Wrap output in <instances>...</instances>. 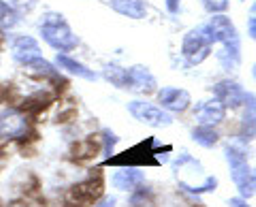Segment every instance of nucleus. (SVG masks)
<instances>
[{"label":"nucleus","mask_w":256,"mask_h":207,"mask_svg":"<svg viewBox=\"0 0 256 207\" xmlns=\"http://www.w3.org/2000/svg\"><path fill=\"white\" fill-rule=\"evenodd\" d=\"M228 205H230V207H252L250 203H248V198H244V196H233V198H228Z\"/></svg>","instance_id":"obj_28"},{"label":"nucleus","mask_w":256,"mask_h":207,"mask_svg":"<svg viewBox=\"0 0 256 207\" xmlns=\"http://www.w3.org/2000/svg\"><path fill=\"white\" fill-rule=\"evenodd\" d=\"M114 186L118 190H122V192H132V190H137L143 186V182H146V175L139 166H122L120 171L114 173Z\"/></svg>","instance_id":"obj_15"},{"label":"nucleus","mask_w":256,"mask_h":207,"mask_svg":"<svg viewBox=\"0 0 256 207\" xmlns=\"http://www.w3.org/2000/svg\"><path fill=\"white\" fill-rule=\"evenodd\" d=\"M96 143L92 139H88L84 143H79V146L75 148V158H79V160H88V158L96 156Z\"/></svg>","instance_id":"obj_23"},{"label":"nucleus","mask_w":256,"mask_h":207,"mask_svg":"<svg viewBox=\"0 0 256 207\" xmlns=\"http://www.w3.org/2000/svg\"><path fill=\"white\" fill-rule=\"evenodd\" d=\"M203 2V9L210 13V15H216V13H226L230 0H201Z\"/></svg>","instance_id":"obj_24"},{"label":"nucleus","mask_w":256,"mask_h":207,"mask_svg":"<svg viewBox=\"0 0 256 207\" xmlns=\"http://www.w3.org/2000/svg\"><path fill=\"white\" fill-rule=\"evenodd\" d=\"M212 50H214V43L210 41L207 36L205 28L198 26V28H192L186 32L182 41V56L186 58V62L190 66H198L212 56Z\"/></svg>","instance_id":"obj_5"},{"label":"nucleus","mask_w":256,"mask_h":207,"mask_svg":"<svg viewBox=\"0 0 256 207\" xmlns=\"http://www.w3.org/2000/svg\"><path fill=\"white\" fill-rule=\"evenodd\" d=\"M214 98H218L224 109H239L244 105L246 90L233 79H224L214 86Z\"/></svg>","instance_id":"obj_11"},{"label":"nucleus","mask_w":256,"mask_h":207,"mask_svg":"<svg viewBox=\"0 0 256 207\" xmlns=\"http://www.w3.org/2000/svg\"><path fill=\"white\" fill-rule=\"evenodd\" d=\"M9 4L13 6L15 11H22V13H28L36 6V0H9Z\"/></svg>","instance_id":"obj_27"},{"label":"nucleus","mask_w":256,"mask_h":207,"mask_svg":"<svg viewBox=\"0 0 256 207\" xmlns=\"http://www.w3.org/2000/svg\"><path fill=\"white\" fill-rule=\"evenodd\" d=\"M102 77L107 79V82H111L116 88H122V90H126V77H128V70L118 66V64H107L105 70H102Z\"/></svg>","instance_id":"obj_20"},{"label":"nucleus","mask_w":256,"mask_h":207,"mask_svg":"<svg viewBox=\"0 0 256 207\" xmlns=\"http://www.w3.org/2000/svg\"><path fill=\"white\" fill-rule=\"evenodd\" d=\"M252 77H254V84H256V62H254V66H252Z\"/></svg>","instance_id":"obj_31"},{"label":"nucleus","mask_w":256,"mask_h":207,"mask_svg":"<svg viewBox=\"0 0 256 207\" xmlns=\"http://www.w3.org/2000/svg\"><path fill=\"white\" fill-rule=\"evenodd\" d=\"M160 107L169 114H186L192 107V96L184 88H162L156 92Z\"/></svg>","instance_id":"obj_8"},{"label":"nucleus","mask_w":256,"mask_h":207,"mask_svg":"<svg viewBox=\"0 0 256 207\" xmlns=\"http://www.w3.org/2000/svg\"><path fill=\"white\" fill-rule=\"evenodd\" d=\"M102 152H105V156L109 158L111 154H114V148H116V143H118V137H116V132H111L109 128L107 130H102Z\"/></svg>","instance_id":"obj_25"},{"label":"nucleus","mask_w":256,"mask_h":207,"mask_svg":"<svg viewBox=\"0 0 256 207\" xmlns=\"http://www.w3.org/2000/svg\"><path fill=\"white\" fill-rule=\"evenodd\" d=\"M242 109L244 114H242V120H239V141L250 143L256 139V94L246 92Z\"/></svg>","instance_id":"obj_12"},{"label":"nucleus","mask_w":256,"mask_h":207,"mask_svg":"<svg viewBox=\"0 0 256 207\" xmlns=\"http://www.w3.org/2000/svg\"><path fill=\"white\" fill-rule=\"evenodd\" d=\"M56 64H58V68L66 70L68 75H75L79 79H86V82H96V79H98V75H96L92 68H88L84 62L70 58L68 54H58V56H56Z\"/></svg>","instance_id":"obj_17"},{"label":"nucleus","mask_w":256,"mask_h":207,"mask_svg":"<svg viewBox=\"0 0 256 207\" xmlns=\"http://www.w3.org/2000/svg\"><path fill=\"white\" fill-rule=\"evenodd\" d=\"M102 175L96 173L92 175V178H88L86 182H82V184H77L70 188L68 192V203L70 205H77V207H90L94 205V201L102 194Z\"/></svg>","instance_id":"obj_7"},{"label":"nucleus","mask_w":256,"mask_h":207,"mask_svg":"<svg viewBox=\"0 0 256 207\" xmlns=\"http://www.w3.org/2000/svg\"><path fill=\"white\" fill-rule=\"evenodd\" d=\"M24 66L28 68V73H30V75H36V77H50V79H60L58 70L54 68L52 62L43 60L41 56H38V58H34V60H30L28 64H24Z\"/></svg>","instance_id":"obj_19"},{"label":"nucleus","mask_w":256,"mask_h":207,"mask_svg":"<svg viewBox=\"0 0 256 207\" xmlns=\"http://www.w3.org/2000/svg\"><path fill=\"white\" fill-rule=\"evenodd\" d=\"M9 207H26L24 203H13V205H9Z\"/></svg>","instance_id":"obj_32"},{"label":"nucleus","mask_w":256,"mask_h":207,"mask_svg":"<svg viewBox=\"0 0 256 207\" xmlns=\"http://www.w3.org/2000/svg\"><path fill=\"white\" fill-rule=\"evenodd\" d=\"M41 36H43V41L50 47H54L58 54L73 52L79 45L77 34L70 30L66 20H64L60 13H47L45 15V20L41 24Z\"/></svg>","instance_id":"obj_3"},{"label":"nucleus","mask_w":256,"mask_h":207,"mask_svg":"<svg viewBox=\"0 0 256 207\" xmlns=\"http://www.w3.org/2000/svg\"><path fill=\"white\" fill-rule=\"evenodd\" d=\"M116 205H118L116 196H105V198H102V201L94 203V205H90V207H116Z\"/></svg>","instance_id":"obj_29"},{"label":"nucleus","mask_w":256,"mask_h":207,"mask_svg":"<svg viewBox=\"0 0 256 207\" xmlns=\"http://www.w3.org/2000/svg\"><path fill=\"white\" fill-rule=\"evenodd\" d=\"M224 158L228 162L230 169V178H233V184L239 190V196H244L250 201L252 198V166L248 162V154L244 150V143H230L224 150Z\"/></svg>","instance_id":"obj_4"},{"label":"nucleus","mask_w":256,"mask_h":207,"mask_svg":"<svg viewBox=\"0 0 256 207\" xmlns=\"http://www.w3.org/2000/svg\"><path fill=\"white\" fill-rule=\"evenodd\" d=\"M207 36L214 45H220L218 60L226 70H235L242 64V36L226 13H216L210 22L203 24Z\"/></svg>","instance_id":"obj_1"},{"label":"nucleus","mask_w":256,"mask_h":207,"mask_svg":"<svg viewBox=\"0 0 256 207\" xmlns=\"http://www.w3.org/2000/svg\"><path fill=\"white\" fill-rule=\"evenodd\" d=\"M18 22H20V18H18V11H15L9 2H4V0H0V24H2L4 28H13Z\"/></svg>","instance_id":"obj_22"},{"label":"nucleus","mask_w":256,"mask_h":207,"mask_svg":"<svg viewBox=\"0 0 256 207\" xmlns=\"http://www.w3.org/2000/svg\"><path fill=\"white\" fill-rule=\"evenodd\" d=\"M252 196H256V169H252Z\"/></svg>","instance_id":"obj_30"},{"label":"nucleus","mask_w":256,"mask_h":207,"mask_svg":"<svg viewBox=\"0 0 256 207\" xmlns=\"http://www.w3.org/2000/svg\"><path fill=\"white\" fill-rule=\"evenodd\" d=\"M28 132V120L22 111L9 109L0 116V139H20Z\"/></svg>","instance_id":"obj_13"},{"label":"nucleus","mask_w":256,"mask_h":207,"mask_svg":"<svg viewBox=\"0 0 256 207\" xmlns=\"http://www.w3.org/2000/svg\"><path fill=\"white\" fill-rule=\"evenodd\" d=\"M173 173L180 182V188L186 190L190 194H207L218 190V178L214 175H205L203 164L192 158L190 154H182L178 160L173 162Z\"/></svg>","instance_id":"obj_2"},{"label":"nucleus","mask_w":256,"mask_h":207,"mask_svg":"<svg viewBox=\"0 0 256 207\" xmlns=\"http://www.w3.org/2000/svg\"><path fill=\"white\" fill-rule=\"evenodd\" d=\"M11 54H13V60L20 62V64H28L30 60H34L41 56V45L34 36H28V34H22L13 41L11 45Z\"/></svg>","instance_id":"obj_14"},{"label":"nucleus","mask_w":256,"mask_h":207,"mask_svg":"<svg viewBox=\"0 0 256 207\" xmlns=\"http://www.w3.org/2000/svg\"><path fill=\"white\" fill-rule=\"evenodd\" d=\"M128 114L137 122L150 126V128H169L173 124V116L169 111L148 100H130L128 102Z\"/></svg>","instance_id":"obj_6"},{"label":"nucleus","mask_w":256,"mask_h":207,"mask_svg":"<svg viewBox=\"0 0 256 207\" xmlns=\"http://www.w3.org/2000/svg\"><path fill=\"white\" fill-rule=\"evenodd\" d=\"M130 207H156L154 201V192L150 188H137L132 190V196H130Z\"/></svg>","instance_id":"obj_21"},{"label":"nucleus","mask_w":256,"mask_h":207,"mask_svg":"<svg viewBox=\"0 0 256 207\" xmlns=\"http://www.w3.org/2000/svg\"><path fill=\"white\" fill-rule=\"evenodd\" d=\"M192 141L196 143V146H201L205 150H212L220 143V132L216 130V126H203L198 124L194 130H192Z\"/></svg>","instance_id":"obj_18"},{"label":"nucleus","mask_w":256,"mask_h":207,"mask_svg":"<svg viewBox=\"0 0 256 207\" xmlns=\"http://www.w3.org/2000/svg\"><path fill=\"white\" fill-rule=\"evenodd\" d=\"M109 6L118 15L128 18V20H146L148 18L146 0H109Z\"/></svg>","instance_id":"obj_16"},{"label":"nucleus","mask_w":256,"mask_h":207,"mask_svg":"<svg viewBox=\"0 0 256 207\" xmlns=\"http://www.w3.org/2000/svg\"><path fill=\"white\" fill-rule=\"evenodd\" d=\"M128 70V77H126V90H130L134 94H154L158 92V82H156V77L154 73L148 68V66H130V68H126Z\"/></svg>","instance_id":"obj_9"},{"label":"nucleus","mask_w":256,"mask_h":207,"mask_svg":"<svg viewBox=\"0 0 256 207\" xmlns=\"http://www.w3.org/2000/svg\"><path fill=\"white\" fill-rule=\"evenodd\" d=\"M192 114H194V120L203 126H220L226 120V109L222 107V102L218 98L196 102Z\"/></svg>","instance_id":"obj_10"},{"label":"nucleus","mask_w":256,"mask_h":207,"mask_svg":"<svg viewBox=\"0 0 256 207\" xmlns=\"http://www.w3.org/2000/svg\"><path fill=\"white\" fill-rule=\"evenodd\" d=\"M248 36L256 43V2H252L248 11Z\"/></svg>","instance_id":"obj_26"}]
</instances>
